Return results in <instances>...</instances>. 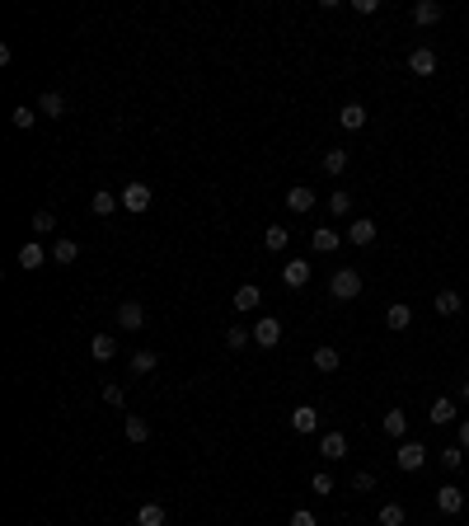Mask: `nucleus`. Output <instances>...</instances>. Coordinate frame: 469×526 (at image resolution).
<instances>
[{
	"instance_id": "nucleus-41",
	"label": "nucleus",
	"mask_w": 469,
	"mask_h": 526,
	"mask_svg": "<svg viewBox=\"0 0 469 526\" xmlns=\"http://www.w3.org/2000/svg\"><path fill=\"white\" fill-rule=\"evenodd\" d=\"M291 526H319V522H314V512H305V507H296V512H291Z\"/></svg>"
},
{
	"instance_id": "nucleus-23",
	"label": "nucleus",
	"mask_w": 469,
	"mask_h": 526,
	"mask_svg": "<svg viewBox=\"0 0 469 526\" xmlns=\"http://www.w3.org/2000/svg\"><path fill=\"white\" fill-rule=\"evenodd\" d=\"M155 367H160V353H150V348H141V353L132 358V371H136V376H150Z\"/></svg>"
},
{
	"instance_id": "nucleus-42",
	"label": "nucleus",
	"mask_w": 469,
	"mask_h": 526,
	"mask_svg": "<svg viewBox=\"0 0 469 526\" xmlns=\"http://www.w3.org/2000/svg\"><path fill=\"white\" fill-rule=\"evenodd\" d=\"M352 10H357V14H376L380 0H352Z\"/></svg>"
},
{
	"instance_id": "nucleus-17",
	"label": "nucleus",
	"mask_w": 469,
	"mask_h": 526,
	"mask_svg": "<svg viewBox=\"0 0 469 526\" xmlns=\"http://www.w3.org/2000/svg\"><path fill=\"white\" fill-rule=\"evenodd\" d=\"M380 428H385V433H390V437H399V442H403V437H408V414H403V409H390V414H385V423H380Z\"/></svg>"
},
{
	"instance_id": "nucleus-5",
	"label": "nucleus",
	"mask_w": 469,
	"mask_h": 526,
	"mask_svg": "<svg viewBox=\"0 0 469 526\" xmlns=\"http://www.w3.org/2000/svg\"><path fill=\"white\" fill-rule=\"evenodd\" d=\"M254 343H258V348H277V343H282V320L263 315V320L254 325Z\"/></svg>"
},
{
	"instance_id": "nucleus-4",
	"label": "nucleus",
	"mask_w": 469,
	"mask_h": 526,
	"mask_svg": "<svg viewBox=\"0 0 469 526\" xmlns=\"http://www.w3.org/2000/svg\"><path fill=\"white\" fill-rule=\"evenodd\" d=\"M118 202H123L127 212H136V216H141L145 207H150V188H145V183H127V188L118 193Z\"/></svg>"
},
{
	"instance_id": "nucleus-2",
	"label": "nucleus",
	"mask_w": 469,
	"mask_h": 526,
	"mask_svg": "<svg viewBox=\"0 0 469 526\" xmlns=\"http://www.w3.org/2000/svg\"><path fill=\"white\" fill-rule=\"evenodd\" d=\"M394 460H399V470L413 475V470H423V465H427V447H423V442H399Z\"/></svg>"
},
{
	"instance_id": "nucleus-28",
	"label": "nucleus",
	"mask_w": 469,
	"mask_h": 526,
	"mask_svg": "<svg viewBox=\"0 0 469 526\" xmlns=\"http://www.w3.org/2000/svg\"><path fill=\"white\" fill-rule=\"evenodd\" d=\"M249 343H254V334H249L244 325H230V329H225V348H234V353H239V348H249Z\"/></svg>"
},
{
	"instance_id": "nucleus-22",
	"label": "nucleus",
	"mask_w": 469,
	"mask_h": 526,
	"mask_svg": "<svg viewBox=\"0 0 469 526\" xmlns=\"http://www.w3.org/2000/svg\"><path fill=\"white\" fill-rule=\"evenodd\" d=\"M460 305H465V301H460V291H436V301H432V310H436V315H455V310H460Z\"/></svg>"
},
{
	"instance_id": "nucleus-30",
	"label": "nucleus",
	"mask_w": 469,
	"mask_h": 526,
	"mask_svg": "<svg viewBox=\"0 0 469 526\" xmlns=\"http://www.w3.org/2000/svg\"><path fill=\"white\" fill-rule=\"evenodd\" d=\"M10 123H14V127H19V132H29V127H34V123H38V108H29V103H19V108H14V113H10Z\"/></svg>"
},
{
	"instance_id": "nucleus-18",
	"label": "nucleus",
	"mask_w": 469,
	"mask_h": 526,
	"mask_svg": "<svg viewBox=\"0 0 469 526\" xmlns=\"http://www.w3.org/2000/svg\"><path fill=\"white\" fill-rule=\"evenodd\" d=\"M385 325H390V329H408V325H413V310H408L403 301H394L390 310H385Z\"/></svg>"
},
{
	"instance_id": "nucleus-31",
	"label": "nucleus",
	"mask_w": 469,
	"mask_h": 526,
	"mask_svg": "<svg viewBox=\"0 0 469 526\" xmlns=\"http://www.w3.org/2000/svg\"><path fill=\"white\" fill-rule=\"evenodd\" d=\"M52 258H56V263H76V258H80V245H76V240H56Z\"/></svg>"
},
{
	"instance_id": "nucleus-16",
	"label": "nucleus",
	"mask_w": 469,
	"mask_h": 526,
	"mask_svg": "<svg viewBox=\"0 0 469 526\" xmlns=\"http://www.w3.org/2000/svg\"><path fill=\"white\" fill-rule=\"evenodd\" d=\"M319 451H324L329 460H343L347 456V437L343 433H324V437H319Z\"/></svg>"
},
{
	"instance_id": "nucleus-20",
	"label": "nucleus",
	"mask_w": 469,
	"mask_h": 526,
	"mask_svg": "<svg viewBox=\"0 0 469 526\" xmlns=\"http://www.w3.org/2000/svg\"><path fill=\"white\" fill-rule=\"evenodd\" d=\"M136 526H165V507H160V503H141V507H136Z\"/></svg>"
},
{
	"instance_id": "nucleus-6",
	"label": "nucleus",
	"mask_w": 469,
	"mask_h": 526,
	"mask_svg": "<svg viewBox=\"0 0 469 526\" xmlns=\"http://www.w3.org/2000/svg\"><path fill=\"white\" fill-rule=\"evenodd\" d=\"M291 428L301 437H310L314 428H319V409H314V404H296V409H291Z\"/></svg>"
},
{
	"instance_id": "nucleus-33",
	"label": "nucleus",
	"mask_w": 469,
	"mask_h": 526,
	"mask_svg": "<svg viewBox=\"0 0 469 526\" xmlns=\"http://www.w3.org/2000/svg\"><path fill=\"white\" fill-rule=\"evenodd\" d=\"M329 212H334V216H347V212H352V193H343V188L329 193Z\"/></svg>"
},
{
	"instance_id": "nucleus-13",
	"label": "nucleus",
	"mask_w": 469,
	"mask_h": 526,
	"mask_svg": "<svg viewBox=\"0 0 469 526\" xmlns=\"http://www.w3.org/2000/svg\"><path fill=\"white\" fill-rule=\"evenodd\" d=\"M427 418H432L436 428H446V423H455V418H460V404H455V400H446V395H441V400L432 404V414H427Z\"/></svg>"
},
{
	"instance_id": "nucleus-15",
	"label": "nucleus",
	"mask_w": 469,
	"mask_h": 526,
	"mask_svg": "<svg viewBox=\"0 0 469 526\" xmlns=\"http://www.w3.org/2000/svg\"><path fill=\"white\" fill-rule=\"evenodd\" d=\"M338 123H343L347 132H361V127H366V108H361V103H343V108H338Z\"/></svg>"
},
{
	"instance_id": "nucleus-32",
	"label": "nucleus",
	"mask_w": 469,
	"mask_h": 526,
	"mask_svg": "<svg viewBox=\"0 0 469 526\" xmlns=\"http://www.w3.org/2000/svg\"><path fill=\"white\" fill-rule=\"evenodd\" d=\"M123 433H127V442H145V437H150V423H145V418H127V428H123Z\"/></svg>"
},
{
	"instance_id": "nucleus-10",
	"label": "nucleus",
	"mask_w": 469,
	"mask_h": 526,
	"mask_svg": "<svg viewBox=\"0 0 469 526\" xmlns=\"http://www.w3.org/2000/svg\"><path fill=\"white\" fill-rule=\"evenodd\" d=\"M371 240H376V221H366V216H361V221H352V226H347V245L366 249Z\"/></svg>"
},
{
	"instance_id": "nucleus-3",
	"label": "nucleus",
	"mask_w": 469,
	"mask_h": 526,
	"mask_svg": "<svg viewBox=\"0 0 469 526\" xmlns=\"http://www.w3.org/2000/svg\"><path fill=\"white\" fill-rule=\"evenodd\" d=\"M436 507H441L446 517H460V512H465V489H455V484H441V489H436Z\"/></svg>"
},
{
	"instance_id": "nucleus-44",
	"label": "nucleus",
	"mask_w": 469,
	"mask_h": 526,
	"mask_svg": "<svg viewBox=\"0 0 469 526\" xmlns=\"http://www.w3.org/2000/svg\"><path fill=\"white\" fill-rule=\"evenodd\" d=\"M460 400L469 404V376H465V381H460Z\"/></svg>"
},
{
	"instance_id": "nucleus-14",
	"label": "nucleus",
	"mask_w": 469,
	"mask_h": 526,
	"mask_svg": "<svg viewBox=\"0 0 469 526\" xmlns=\"http://www.w3.org/2000/svg\"><path fill=\"white\" fill-rule=\"evenodd\" d=\"M287 207L291 212H314V188H305V183L287 188Z\"/></svg>"
},
{
	"instance_id": "nucleus-1",
	"label": "nucleus",
	"mask_w": 469,
	"mask_h": 526,
	"mask_svg": "<svg viewBox=\"0 0 469 526\" xmlns=\"http://www.w3.org/2000/svg\"><path fill=\"white\" fill-rule=\"evenodd\" d=\"M329 296H334V301H357L361 296V273L357 268H338L334 282H329Z\"/></svg>"
},
{
	"instance_id": "nucleus-8",
	"label": "nucleus",
	"mask_w": 469,
	"mask_h": 526,
	"mask_svg": "<svg viewBox=\"0 0 469 526\" xmlns=\"http://www.w3.org/2000/svg\"><path fill=\"white\" fill-rule=\"evenodd\" d=\"M408 71H413V76H432V71H436V52H432V47H413V52H408Z\"/></svg>"
},
{
	"instance_id": "nucleus-24",
	"label": "nucleus",
	"mask_w": 469,
	"mask_h": 526,
	"mask_svg": "<svg viewBox=\"0 0 469 526\" xmlns=\"http://www.w3.org/2000/svg\"><path fill=\"white\" fill-rule=\"evenodd\" d=\"M413 19L427 29V24H436V19H441V5H436V0H418V5H413Z\"/></svg>"
},
{
	"instance_id": "nucleus-37",
	"label": "nucleus",
	"mask_w": 469,
	"mask_h": 526,
	"mask_svg": "<svg viewBox=\"0 0 469 526\" xmlns=\"http://www.w3.org/2000/svg\"><path fill=\"white\" fill-rule=\"evenodd\" d=\"M34 231H38V236H52V231H56V216L52 212H38L34 216Z\"/></svg>"
},
{
	"instance_id": "nucleus-9",
	"label": "nucleus",
	"mask_w": 469,
	"mask_h": 526,
	"mask_svg": "<svg viewBox=\"0 0 469 526\" xmlns=\"http://www.w3.org/2000/svg\"><path fill=\"white\" fill-rule=\"evenodd\" d=\"M118 325H123V329H141L145 325V305L141 301H123V305H118Z\"/></svg>"
},
{
	"instance_id": "nucleus-29",
	"label": "nucleus",
	"mask_w": 469,
	"mask_h": 526,
	"mask_svg": "<svg viewBox=\"0 0 469 526\" xmlns=\"http://www.w3.org/2000/svg\"><path fill=\"white\" fill-rule=\"evenodd\" d=\"M338 362H343V358H338L334 348H314V367L324 371V376H329V371H338Z\"/></svg>"
},
{
	"instance_id": "nucleus-36",
	"label": "nucleus",
	"mask_w": 469,
	"mask_h": 526,
	"mask_svg": "<svg viewBox=\"0 0 469 526\" xmlns=\"http://www.w3.org/2000/svg\"><path fill=\"white\" fill-rule=\"evenodd\" d=\"M324 169H329V174H343V169H347V151H329V156H324Z\"/></svg>"
},
{
	"instance_id": "nucleus-39",
	"label": "nucleus",
	"mask_w": 469,
	"mask_h": 526,
	"mask_svg": "<svg viewBox=\"0 0 469 526\" xmlns=\"http://www.w3.org/2000/svg\"><path fill=\"white\" fill-rule=\"evenodd\" d=\"M310 489H314V493H324V498H329V493H334V475H314V480H310Z\"/></svg>"
},
{
	"instance_id": "nucleus-11",
	"label": "nucleus",
	"mask_w": 469,
	"mask_h": 526,
	"mask_svg": "<svg viewBox=\"0 0 469 526\" xmlns=\"http://www.w3.org/2000/svg\"><path fill=\"white\" fill-rule=\"evenodd\" d=\"M310 245H314V254H334V249L343 245V236H338L334 226H319V231L310 236Z\"/></svg>"
},
{
	"instance_id": "nucleus-27",
	"label": "nucleus",
	"mask_w": 469,
	"mask_h": 526,
	"mask_svg": "<svg viewBox=\"0 0 469 526\" xmlns=\"http://www.w3.org/2000/svg\"><path fill=\"white\" fill-rule=\"evenodd\" d=\"M287 240H291L287 226H268V231H263V245H268L272 254H277V249H287Z\"/></svg>"
},
{
	"instance_id": "nucleus-34",
	"label": "nucleus",
	"mask_w": 469,
	"mask_h": 526,
	"mask_svg": "<svg viewBox=\"0 0 469 526\" xmlns=\"http://www.w3.org/2000/svg\"><path fill=\"white\" fill-rule=\"evenodd\" d=\"M441 465H446V470H460V465H465V447H460V442L446 447V451H441Z\"/></svg>"
},
{
	"instance_id": "nucleus-35",
	"label": "nucleus",
	"mask_w": 469,
	"mask_h": 526,
	"mask_svg": "<svg viewBox=\"0 0 469 526\" xmlns=\"http://www.w3.org/2000/svg\"><path fill=\"white\" fill-rule=\"evenodd\" d=\"M380 526H403V507L399 503H385V507H380Z\"/></svg>"
},
{
	"instance_id": "nucleus-40",
	"label": "nucleus",
	"mask_w": 469,
	"mask_h": 526,
	"mask_svg": "<svg viewBox=\"0 0 469 526\" xmlns=\"http://www.w3.org/2000/svg\"><path fill=\"white\" fill-rule=\"evenodd\" d=\"M123 400H127V395H123V385H103V404H113V409H118Z\"/></svg>"
},
{
	"instance_id": "nucleus-25",
	"label": "nucleus",
	"mask_w": 469,
	"mask_h": 526,
	"mask_svg": "<svg viewBox=\"0 0 469 526\" xmlns=\"http://www.w3.org/2000/svg\"><path fill=\"white\" fill-rule=\"evenodd\" d=\"M90 353H94L99 362H108L113 353H118V338H108V334H94V338H90Z\"/></svg>"
},
{
	"instance_id": "nucleus-7",
	"label": "nucleus",
	"mask_w": 469,
	"mask_h": 526,
	"mask_svg": "<svg viewBox=\"0 0 469 526\" xmlns=\"http://www.w3.org/2000/svg\"><path fill=\"white\" fill-rule=\"evenodd\" d=\"M282 282H287V291H301L305 282H310V263H305V258H291L287 268H282Z\"/></svg>"
},
{
	"instance_id": "nucleus-19",
	"label": "nucleus",
	"mask_w": 469,
	"mask_h": 526,
	"mask_svg": "<svg viewBox=\"0 0 469 526\" xmlns=\"http://www.w3.org/2000/svg\"><path fill=\"white\" fill-rule=\"evenodd\" d=\"M38 113H47V118H66V99L56 90H47L43 99H38Z\"/></svg>"
},
{
	"instance_id": "nucleus-26",
	"label": "nucleus",
	"mask_w": 469,
	"mask_h": 526,
	"mask_svg": "<svg viewBox=\"0 0 469 526\" xmlns=\"http://www.w3.org/2000/svg\"><path fill=\"white\" fill-rule=\"evenodd\" d=\"M90 207H94V216H108V212H118V207H123V202H118V198H113V193H94V198H90Z\"/></svg>"
},
{
	"instance_id": "nucleus-12",
	"label": "nucleus",
	"mask_w": 469,
	"mask_h": 526,
	"mask_svg": "<svg viewBox=\"0 0 469 526\" xmlns=\"http://www.w3.org/2000/svg\"><path fill=\"white\" fill-rule=\"evenodd\" d=\"M258 301H263V291H258L254 287V282H244V287H239V291H234V310H239V315H249V310H258Z\"/></svg>"
},
{
	"instance_id": "nucleus-21",
	"label": "nucleus",
	"mask_w": 469,
	"mask_h": 526,
	"mask_svg": "<svg viewBox=\"0 0 469 526\" xmlns=\"http://www.w3.org/2000/svg\"><path fill=\"white\" fill-rule=\"evenodd\" d=\"M43 245H34V240H29V245H24L19 249V268H29V273H34V268H43Z\"/></svg>"
},
{
	"instance_id": "nucleus-43",
	"label": "nucleus",
	"mask_w": 469,
	"mask_h": 526,
	"mask_svg": "<svg viewBox=\"0 0 469 526\" xmlns=\"http://www.w3.org/2000/svg\"><path fill=\"white\" fill-rule=\"evenodd\" d=\"M460 447L469 451V418H465V423H460Z\"/></svg>"
},
{
	"instance_id": "nucleus-38",
	"label": "nucleus",
	"mask_w": 469,
	"mask_h": 526,
	"mask_svg": "<svg viewBox=\"0 0 469 526\" xmlns=\"http://www.w3.org/2000/svg\"><path fill=\"white\" fill-rule=\"evenodd\" d=\"M352 489L371 493V489H376V475H371V470H357V475H352Z\"/></svg>"
}]
</instances>
